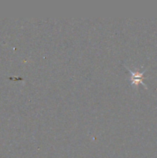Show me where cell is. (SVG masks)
<instances>
[{
    "label": "cell",
    "mask_w": 157,
    "mask_h": 158,
    "mask_svg": "<svg viewBox=\"0 0 157 158\" xmlns=\"http://www.w3.org/2000/svg\"><path fill=\"white\" fill-rule=\"evenodd\" d=\"M127 70H129V71L131 73V84H132V85L137 86L139 85V83H141V84L145 86V87L146 88V85L143 83V80L145 78V77H144V73H145V71L140 73L139 71L133 72L128 68Z\"/></svg>",
    "instance_id": "cell-1"
}]
</instances>
